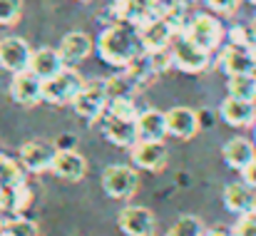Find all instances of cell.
I'll list each match as a JSON object with an SVG mask.
<instances>
[{"label": "cell", "mask_w": 256, "mask_h": 236, "mask_svg": "<svg viewBox=\"0 0 256 236\" xmlns=\"http://www.w3.org/2000/svg\"><path fill=\"white\" fill-rule=\"evenodd\" d=\"M142 52H144V48L137 35V28H132L127 22H114V25L104 28L97 38V55L102 58V62H107L112 68L124 70Z\"/></svg>", "instance_id": "cell-1"}, {"label": "cell", "mask_w": 256, "mask_h": 236, "mask_svg": "<svg viewBox=\"0 0 256 236\" xmlns=\"http://www.w3.org/2000/svg\"><path fill=\"white\" fill-rule=\"evenodd\" d=\"M170 52H172V62L176 70L182 72H189V75H196V72H204L212 62V52L202 50L199 45H194L184 32L182 35H174L170 45Z\"/></svg>", "instance_id": "cell-2"}, {"label": "cell", "mask_w": 256, "mask_h": 236, "mask_svg": "<svg viewBox=\"0 0 256 236\" xmlns=\"http://www.w3.org/2000/svg\"><path fill=\"white\" fill-rule=\"evenodd\" d=\"M184 35H186L194 45H199L202 50L212 52V50H216V48L222 45V40H224V25H222L214 15L199 12V15H194V18L186 22Z\"/></svg>", "instance_id": "cell-3"}, {"label": "cell", "mask_w": 256, "mask_h": 236, "mask_svg": "<svg viewBox=\"0 0 256 236\" xmlns=\"http://www.w3.org/2000/svg\"><path fill=\"white\" fill-rule=\"evenodd\" d=\"M82 84H85V80L80 78V72L65 68L55 78L42 80V102H50V104H72V100L82 90Z\"/></svg>", "instance_id": "cell-4"}, {"label": "cell", "mask_w": 256, "mask_h": 236, "mask_svg": "<svg viewBox=\"0 0 256 236\" xmlns=\"http://www.w3.org/2000/svg\"><path fill=\"white\" fill-rule=\"evenodd\" d=\"M107 102H110V97H107V90H104V80H94V82H85L82 84V90L72 100V107H75V112L82 120L94 122V120H100L104 114Z\"/></svg>", "instance_id": "cell-5"}, {"label": "cell", "mask_w": 256, "mask_h": 236, "mask_svg": "<svg viewBox=\"0 0 256 236\" xmlns=\"http://www.w3.org/2000/svg\"><path fill=\"white\" fill-rule=\"evenodd\" d=\"M140 186V176L127 164H110L102 172V189L112 199H130Z\"/></svg>", "instance_id": "cell-6"}, {"label": "cell", "mask_w": 256, "mask_h": 236, "mask_svg": "<svg viewBox=\"0 0 256 236\" xmlns=\"http://www.w3.org/2000/svg\"><path fill=\"white\" fill-rule=\"evenodd\" d=\"M117 226L124 236H154L157 219L147 206H124L117 214Z\"/></svg>", "instance_id": "cell-7"}, {"label": "cell", "mask_w": 256, "mask_h": 236, "mask_svg": "<svg viewBox=\"0 0 256 236\" xmlns=\"http://www.w3.org/2000/svg\"><path fill=\"white\" fill-rule=\"evenodd\" d=\"M55 154H58V147L52 142L32 140V142H25L20 147V164L32 174H42V172H50Z\"/></svg>", "instance_id": "cell-8"}, {"label": "cell", "mask_w": 256, "mask_h": 236, "mask_svg": "<svg viewBox=\"0 0 256 236\" xmlns=\"http://www.w3.org/2000/svg\"><path fill=\"white\" fill-rule=\"evenodd\" d=\"M132 152V162H134V166H140V169H147V172H160V169H164L167 166V147H164V142H152V140H137L132 147H130Z\"/></svg>", "instance_id": "cell-9"}, {"label": "cell", "mask_w": 256, "mask_h": 236, "mask_svg": "<svg viewBox=\"0 0 256 236\" xmlns=\"http://www.w3.org/2000/svg\"><path fill=\"white\" fill-rule=\"evenodd\" d=\"M30 45L22 38H2L0 40V68L8 72H22L30 65Z\"/></svg>", "instance_id": "cell-10"}, {"label": "cell", "mask_w": 256, "mask_h": 236, "mask_svg": "<svg viewBox=\"0 0 256 236\" xmlns=\"http://www.w3.org/2000/svg\"><path fill=\"white\" fill-rule=\"evenodd\" d=\"M137 35H140V40H142L144 52H152V50H164V48H170L176 32H174V28H172L164 18H152V20H147L144 25L137 28Z\"/></svg>", "instance_id": "cell-11"}, {"label": "cell", "mask_w": 256, "mask_h": 236, "mask_svg": "<svg viewBox=\"0 0 256 236\" xmlns=\"http://www.w3.org/2000/svg\"><path fill=\"white\" fill-rule=\"evenodd\" d=\"M10 97L22 107H32V104L42 102V80L35 78L30 70L15 72L12 82H10Z\"/></svg>", "instance_id": "cell-12"}, {"label": "cell", "mask_w": 256, "mask_h": 236, "mask_svg": "<svg viewBox=\"0 0 256 236\" xmlns=\"http://www.w3.org/2000/svg\"><path fill=\"white\" fill-rule=\"evenodd\" d=\"M167 120V134L176 140H192L199 132V114L192 107H172L164 112Z\"/></svg>", "instance_id": "cell-13"}, {"label": "cell", "mask_w": 256, "mask_h": 236, "mask_svg": "<svg viewBox=\"0 0 256 236\" xmlns=\"http://www.w3.org/2000/svg\"><path fill=\"white\" fill-rule=\"evenodd\" d=\"M222 202H224V206H226L232 214H236V216L249 214V212L256 209V189L246 186L244 182H232V184L224 186Z\"/></svg>", "instance_id": "cell-14"}, {"label": "cell", "mask_w": 256, "mask_h": 236, "mask_svg": "<svg viewBox=\"0 0 256 236\" xmlns=\"http://www.w3.org/2000/svg\"><path fill=\"white\" fill-rule=\"evenodd\" d=\"M219 114L232 127H252V124H256V102L226 97L219 107Z\"/></svg>", "instance_id": "cell-15"}, {"label": "cell", "mask_w": 256, "mask_h": 236, "mask_svg": "<svg viewBox=\"0 0 256 236\" xmlns=\"http://www.w3.org/2000/svg\"><path fill=\"white\" fill-rule=\"evenodd\" d=\"M102 134L107 137V142H112L114 147H132L140 137H137V122L130 120H117L112 114H102Z\"/></svg>", "instance_id": "cell-16"}, {"label": "cell", "mask_w": 256, "mask_h": 236, "mask_svg": "<svg viewBox=\"0 0 256 236\" xmlns=\"http://www.w3.org/2000/svg\"><path fill=\"white\" fill-rule=\"evenodd\" d=\"M92 48H94L92 38H90L87 32L75 30V32H68V35L62 38L58 52H60V58H62L65 65H78V62H82V60L90 58Z\"/></svg>", "instance_id": "cell-17"}, {"label": "cell", "mask_w": 256, "mask_h": 236, "mask_svg": "<svg viewBox=\"0 0 256 236\" xmlns=\"http://www.w3.org/2000/svg\"><path fill=\"white\" fill-rule=\"evenodd\" d=\"M50 172H55L60 179L80 182L87 172V159L80 152H75V150H60L58 147V154H55V162H52Z\"/></svg>", "instance_id": "cell-18"}, {"label": "cell", "mask_w": 256, "mask_h": 236, "mask_svg": "<svg viewBox=\"0 0 256 236\" xmlns=\"http://www.w3.org/2000/svg\"><path fill=\"white\" fill-rule=\"evenodd\" d=\"M65 68H68V65L62 62L60 52L52 50V48H40V50H35V52L30 55V65H28V70L40 80L55 78V75L62 72Z\"/></svg>", "instance_id": "cell-19"}, {"label": "cell", "mask_w": 256, "mask_h": 236, "mask_svg": "<svg viewBox=\"0 0 256 236\" xmlns=\"http://www.w3.org/2000/svg\"><path fill=\"white\" fill-rule=\"evenodd\" d=\"M222 157L232 169H244L246 164H252L256 159V144L246 137H232L224 147H222Z\"/></svg>", "instance_id": "cell-20"}, {"label": "cell", "mask_w": 256, "mask_h": 236, "mask_svg": "<svg viewBox=\"0 0 256 236\" xmlns=\"http://www.w3.org/2000/svg\"><path fill=\"white\" fill-rule=\"evenodd\" d=\"M137 137L140 140H152L162 142L167 137V120L164 112L160 110H144L137 114Z\"/></svg>", "instance_id": "cell-21"}, {"label": "cell", "mask_w": 256, "mask_h": 236, "mask_svg": "<svg viewBox=\"0 0 256 236\" xmlns=\"http://www.w3.org/2000/svg\"><path fill=\"white\" fill-rule=\"evenodd\" d=\"M222 70H224L229 78L256 72L254 60H252L249 50H246V48H234V45H229V48L222 52Z\"/></svg>", "instance_id": "cell-22"}, {"label": "cell", "mask_w": 256, "mask_h": 236, "mask_svg": "<svg viewBox=\"0 0 256 236\" xmlns=\"http://www.w3.org/2000/svg\"><path fill=\"white\" fill-rule=\"evenodd\" d=\"M226 90H229V97H236V100H249L256 102V75H234V78L226 80Z\"/></svg>", "instance_id": "cell-23"}, {"label": "cell", "mask_w": 256, "mask_h": 236, "mask_svg": "<svg viewBox=\"0 0 256 236\" xmlns=\"http://www.w3.org/2000/svg\"><path fill=\"white\" fill-rule=\"evenodd\" d=\"M204 234H206V226L194 214H182L167 232V236H204Z\"/></svg>", "instance_id": "cell-24"}, {"label": "cell", "mask_w": 256, "mask_h": 236, "mask_svg": "<svg viewBox=\"0 0 256 236\" xmlns=\"http://www.w3.org/2000/svg\"><path fill=\"white\" fill-rule=\"evenodd\" d=\"M104 90H107V97L114 100V97H132L140 87L132 82L127 72H120V75H112V78L104 80Z\"/></svg>", "instance_id": "cell-25"}, {"label": "cell", "mask_w": 256, "mask_h": 236, "mask_svg": "<svg viewBox=\"0 0 256 236\" xmlns=\"http://www.w3.org/2000/svg\"><path fill=\"white\" fill-rule=\"evenodd\" d=\"M20 182H25L22 164H18L15 159L0 154V189H10V186H15Z\"/></svg>", "instance_id": "cell-26"}, {"label": "cell", "mask_w": 256, "mask_h": 236, "mask_svg": "<svg viewBox=\"0 0 256 236\" xmlns=\"http://www.w3.org/2000/svg\"><path fill=\"white\" fill-rule=\"evenodd\" d=\"M104 114H112L117 120H130V122H137V114L140 110L134 107V100L132 97H114L107 102V110Z\"/></svg>", "instance_id": "cell-27"}, {"label": "cell", "mask_w": 256, "mask_h": 236, "mask_svg": "<svg viewBox=\"0 0 256 236\" xmlns=\"http://www.w3.org/2000/svg\"><path fill=\"white\" fill-rule=\"evenodd\" d=\"M2 236H38V224L25 216H10L5 219Z\"/></svg>", "instance_id": "cell-28"}, {"label": "cell", "mask_w": 256, "mask_h": 236, "mask_svg": "<svg viewBox=\"0 0 256 236\" xmlns=\"http://www.w3.org/2000/svg\"><path fill=\"white\" fill-rule=\"evenodd\" d=\"M22 15V0H0V25H12Z\"/></svg>", "instance_id": "cell-29"}, {"label": "cell", "mask_w": 256, "mask_h": 236, "mask_svg": "<svg viewBox=\"0 0 256 236\" xmlns=\"http://www.w3.org/2000/svg\"><path fill=\"white\" fill-rule=\"evenodd\" d=\"M252 40H254V35H252V28H246V25H234L229 30V42L234 48H249Z\"/></svg>", "instance_id": "cell-30"}, {"label": "cell", "mask_w": 256, "mask_h": 236, "mask_svg": "<svg viewBox=\"0 0 256 236\" xmlns=\"http://www.w3.org/2000/svg\"><path fill=\"white\" fill-rule=\"evenodd\" d=\"M232 229H234V234L236 236H256V212L242 214Z\"/></svg>", "instance_id": "cell-31"}, {"label": "cell", "mask_w": 256, "mask_h": 236, "mask_svg": "<svg viewBox=\"0 0 256 236\" xmlns=\"http://www.w3.org/2000/svg\"><path fill=\"white\" fill-rule=\"evenodd\" d=\"M214 12H224V15H229V12H234L236 8H239V2L242 0H204Z\"/></svg>", "instance_id": "cell-32"}, {"label": "cell", "mask_w": 256, "mask_h": 236, "mask_svg": "<svg viewBox=\"0 0 256 236\" xmlns=\"http://www.w3.org/2000/svg\"><path fill=\"white\" fill-rule=\"evenodd\" d=\"M242 179H244V184H246V186L256 189V159L242 169Z\"/></svg>", "instance_id": "cell-33"}, {"label": "cell", "mask_w": 256, "mask_h": 236, "mask_svg": "<svg viewBox=\"0 0 256 236\" xmlns=\"http://www.w3.org/2000/svg\"><path fill=\"white\" fill-rule=\"evenodd\" d=\"M204 236H236V234H234V229H232V226L219 224V226H214V229H206V234Z\"/></svg>", "instance_id": "cell-34"}, {"label": "cell", "mask_w": 256, "mask_h": 236, "mask_svg": "<svg viewBox=\"0 0 256 236\" xmlns=\"http://www.w3.org/2000/svg\"><path fill=\"white\" fill-rule=\"evenodd\" d=\"M2 229H5V219L0 216V236H2Z\"/></svg>", "instance_id": "cell-35"}, {"label": "cell", "mask_w": 256, "mask_h": 236, "mask_svg": "<svg viewBox=\"0 0 256 236\" xmlns=\"http://www.w3.org/2000/svg\"><path fill=\"white\" fill-rule=\"evenodd\" d=\"M249 2H252V5H256V0H249Z\"/></svg>", "instance_id": "cell-36"}, {"label": "cell", "mask_w": 256, "mask_h": 236, "mask_svg": "<svg viewBox=\"0 0 256 236\" xmlns=\"http://www.w3.org/2000/svg\"><path fill=\"white\" fill-rule=\"evenodd\" d=\"M80 2H87V0H80Z\"/></svg>", "instance_id": "cell-37"}, {"label": "cell", "mask_w": 256, "mask_h": 236, "mask_svg": "<svg viewBox=\"0 0 256 236\" xmlns=\"http://www.w3.org/2000/svg\"><path fill=\"white\" fill-rule=\"evenodd\" d=\"M254 212H256V209H254Z\"/></svg>", "instance_id": "cell-38"}]
</instances>
